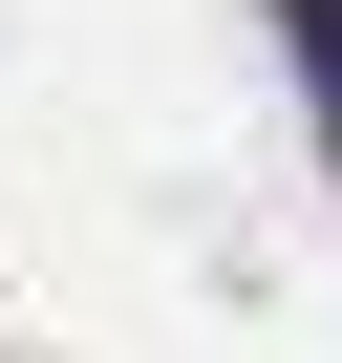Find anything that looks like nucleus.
Instances as JSON below:
<instances>
[{
  "mask_svg": "<svg viewBox=\"0 0 342 363\" xmlns=\"http://www.w3.org/2000/svg\"><path fill=\"white\" fill-rule=\"evenodd\" d=\"M299 65H321V107H342V0H299Z\"/></svg>",
  "mask_w": 342,
  "mask_h": 363,
  "instance_id": "nucleus-1",
  "label": "nucleus"
}]
</instances>
